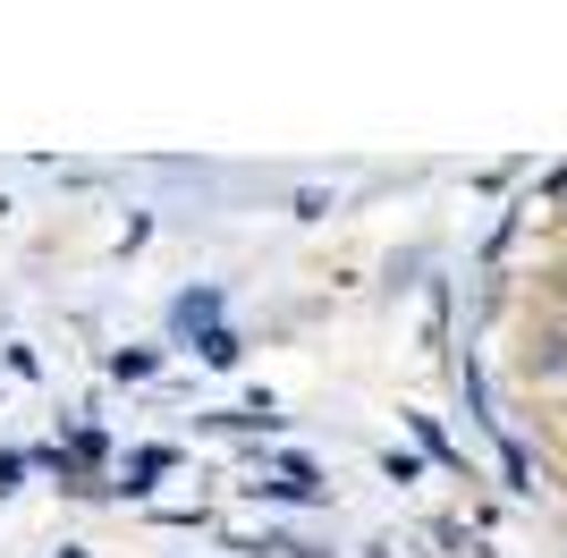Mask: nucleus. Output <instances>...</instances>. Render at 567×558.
<instances>
[{
  "label": "nucleus",
  "mask_w": 567,
  "mask_h": 558,
  "mask_svg": "<svg viewBox=\"0 0 567 558\" xmlns=\"http://www.w3.org/2000/svg\"><path fill=\"white\" fill-rule=\"evenodd\" d=\"M169 330H195V339L220 330V288H187V297L169 304Z\"/></svg>",
  "instance_id": "obj_1"
},
{
  "label": "nucleus",
  "mask_w": 567,
  "mask_h": 558,
  "mask_svg": "<svg viewBox=\"0 0 567 558\" xmlns=\"http://www.w3.org/2000/svg\"><path fill=\"white\" fill-rule=\"evenodd\" d=\"M18 474H25V457H9V448H0V490H18Z\"/></svg>",
  "instance_id": "obj_3"
},
{
  "label": "nucleus",
  "mask_w": 567,
  "mask_h": 558,
  "mask_svg": "<svg viewBox=\"0 0 567 558\" xmlns=\"http://www.w3.org/2000/svg\"><path fill=\"white\" fill-rule=\"evenodd\" d=\"M195 348H204V364H237V330H204Z\"/></svg>",
  "instance_id": "obj_2"
}]
</instances>
